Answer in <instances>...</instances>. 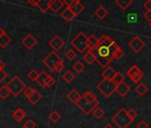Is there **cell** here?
Masks as SVG:
<instances>
[{
	"label": "cell",
	"instance_id": "6da1fadb",
	"mask_svg": "<svg viewBox=\"0 0 151 128\" xmlns=\"http://www.w3.org/2000/svg\"><path fill=\"white\" fill-rule=\"evenodd\" d=\"M118 48L119 46L110 37L103 34L99 38L98 47L90 50L94 53L96 61L100 64L101 67L106 69L109 67L110 61L115 59L114 55Z\"/></svg>",
	"mask_w": 151,
	"mask_h": 128
},
{
	"label": "cell",
	"instance_id": "7a4b0ae2",
	"mask_svg": "<svg viewBox=\"0 0 151 128\" xmlns=\"http://www.w3.org/2000/svg\"><path fill=\"white\" fill-rule=\"evenodd\" d=\"M112 122L118 128H128L132 120L129 116L128 111L125 109H121L112 116Z\"/></svg>",
	"mask_w": 151,
	"mask_h": 128
},
{
	"label": "cell",
	"instance_id": "3957f363",
	"mask_svg": "<svg viewBox=\"0 0 151 128\" xmlns=\"http://www.w3.org/2000/svg\"><path fill=\"white\" fill-rule=\"evenodd\" d=\"M71 45L74 46L79 52H85L89 49L88 37H86L83 32H79L70 42Z\"/></svg>",
	"mask_w": 151,
	"mask_h": 128
},
{
	"label": "cell",
	"instance_id": "277c9868",
	"mask_svg": "<svg viewBox=\"0 0 151 128\" xmlns=\"http://www.w3.org/2000/svg\"><path fill=\"white\" fill-rule=\"evenodd\" d=\"M116 84L113 80L103 78L98 85L97 89L105 96V97H110L116 89Z\"/></svg>",
	"mask_w": 151,
	"mask_h": 128
},
{
	"label": "cell",
	"instance_id": "5b68a950",
	"mask_svg": "<svg viewBox=\"0 0 151 128\" xmlns=\"http://www.w3.org/2000/svg\"><path fill=\"white\" fill-rule=\"evenodd\" d=\"M8 89L10 90L11 93L17 97L20 95L21 93H23V91L26 89V85L20 79L19 77H14L6 85Z\"/></svg>",
	"mask_w": 151,
	"mask_h": 128
},
{
	"label": "cell",
	"instance_id": "8992f818",
	"mask_svg": "<svg viewBox=\"0 0 151 128\" xmlns=\"http://www.w3.org/2000/svg\"><path fill=\"white\" fill-rule=\"evenodd\" d=\"M61 61H63V60L61 59V57L60 55H58L56 53L55 51L51 52L43 60L45 67H47L52 71H54L55 67Z\"/></svg>",
	"mask_w": 151,
	"mask_h": 128
},
{
	"label": "cell",
	"instance_id": "52a82bcc",
	"mask_svg": "<svg viewBox=\"0 0 151 128\" xmlns=\"http://www.w3.org/2000/svg\"><path fill=\"white\" fill-rule=\"evenodd\" d=\"M77 105L86 115H89V114H91L93 111V109L96 108V107H98V105H99V102H93V103H91V102H89V101H87L86 100H85L83 97L80 99V101L76 104Z\"/></svg>",
	"mask_w": 151,
	"mask_h": 128
},
{
	"label": "cell",
	"instance_id": "ba28073f",
	"mask_svg": "<svg viewBox=\"0 0 151 128\" xmlns=\"http://www.w3.org/2000/svg\"><path fill=\"white\" fill-rule=\"evenodd\" d=\"M128 46L134 52H139L143 47L145 46V42L139 37L135 36L128 44Z\"/></svg>",
	"mask_w": 151,
	"mask_h": 128
},
{
	"label": "cell",
	"instance_id": "9c48e42d",
	"mask_svg": "<svg viewBox=\"0 0 151 128\" xmlns=\"http://www.w3.org/2000/svg\"><path fill=\"white\" fill-rule=\"evenodd\" d=\"M64 41H63V39L60 37V36H58V35H56V36H54L51 40H50V42H49V45L53 49V51H55V52H57V51H59V50H60L61 48H62V46L64 45Z\"/></svg>",
	"mask_w": 151,
	"mask_h": 128
},
{
	"label": "cell",
	"instance_id": "30bf717a",
	"mask_svg": "<svg viewBox=\"0 0 151 128\" xmlns=\"http://www.w3.org/2000/svg\"><path fill=\"white\" fill-rule=\"evenodd\" d=\"M22 45H23L27 49L31 50V49L37 44V40L31 34H29V35H27V36L23 38V40L22 41Z\"/></svg>",
	"mask_w": 151,
	"mask_h": 128
},
{
	"label": "cell",
	"instance_id": "8fae6325",
	"mask_svg": "<svg viewBox=\"0 0 151 128\" xmlns=\"http://www.w3.org/2000/svg\"><path fill=\"white\" fill-rule=\"evenodd\" d=\"M130 91H131V87L125 82H123V83H121V84L116 86V93H117L122 97L126 96L130 93Z\"/></svg>",
	"mask_w": 151,
	"mask_h": 128
},
{
	"label": "cell",
	"instance_id": "7c38bea8",
	"mask_svg": "<svg viewBox=\"0 0 151 128\" xmlns=\"http://www.w3.org/2000/svg\"><path fill=\"white\" fill-rule=\"evenodd\" d=\"M67 98L73 103L75 104H77L80 99L82 98V95H80V93L78 92V90H76V89H72L68 94H67Z\"/></svg>",
	"mask_w": 151,
	"mask_h": 128
},
{
	"label": "cell",
	"instance_id": "4fadbf2b",
	"mask_svg": "<svg viewBox=\"0 0 151 128\" xmlns=\"http://www.w3.org/2000/svg\"><path fill=\"white\" fill-rule=\"evenodd\" d=\"M69 8H70V10L73 12V14H75V16L79 15V14L85 10V6H84V5L80 2V0H79V1H78L77 3H75V4H74L72 6H70Z\"/></svg>",
	"mask_w": 151,
	"mask_h": 128
},
{
	"label": "cell",
	"instance_id": "5bb4252c",
	"mask_svg": "<svg viewBox=\"0 0 151 128\" xmlns=\"http://www.w3.org/2000/svg\"><path fill=\"white\" fill-rule=\"evenodd\" d=\"M52 0H39V2L37 4V7L41 10L42 12L45 13L48 9H50V5Z\"/></svg>",
	"mask_w": 151,
	"mask_h": 128
},
{
	"label": "cell",
	"instance_id": "9a60e30c",
	"mask_svg": "<svg viewBox=\"0 0 151 128\" xmlns=\"http://www.w3.org/2000/svg\"><path fill=\"white\" fill-rule=\"evenodd\" d=\"M116 74V71L111 68V67H108L104 70V71L102 72L101 76L103 78H106V79H109V80H113L115 75Z\"/></svg>",
	"mask_w": 151,
	"mask_h": 128
},
{
	"label": "cell",
	"instance_id": "2e32d148",
	"mask_svg": "<svg viewBox=\"0 0 151 128\" xmlns=\"http://www.w3.org/2000/svg\"><path fill=\"white\" fill-rule=\"evenodd\" d=\"M64 6V3L62 0H52L51 5H50V9L53 13H58Z\"/></svg>",
	"mask_w": 151,
	"mask_h": 128
},
{
	"label": "cell",
	"instance_id": "e0dca14e",
	"mask_svg": "<svg viewBox=\"0 0 151 128\" xmlns=\"http://www.w3.org/2000/svg\"><path fill=\"white\" fill-rule=\"evenodd\" d=\"M61 17H62V19L63 20H65V22H70L76 16H75V14H73V12L70 10V8L69 7H67L62 13H61Z\"/></svg>",
	"mask_w": 151,
	"mask_h": 128
},
{
	"label": "cell",
	"instance_id": "ac0fdd59",
	"mask_svg": "<svg viewBox=\"0 0 151 128\" xmlns=\"http://www.w3.org/2000/svg\"><path fill=\"white\" fill-rule=\"evenodd\" d=\"M25 116H26V112L22 109H21V108L16 109L14 110V112L13 113V118L16 122H21Z\"/></svg>",
	"mask_w": 151,
	"mask_h": 128
},
{
	"label": "cell",
	"instance_id": "d6986e66",
	"mask_svg": "<svg viewBox=\"0 0 151 128\" xmlns=\"http://www.w3.org/2000/svg\"><path fill=\"white\" fill-rule=\"evenodd\" d=\"M94 14L96 15V17H97V18H99V19H101V20H102V19H104V18H106V17L108 16V14H109V11H108L104 6H99V7L95 10Z\"/></svg>",
	"mask_w": 151,
	"mask_h": 128
},
{
	"label": "cell",
	"instance_id": "ffe728a7",
	"mask_svg": "<svg viewBox=\"0 0 151 128\" xmlns=\"http://www.w3.org/2000/svg\"><path fill=\"white\" fill-rule=\"evenodd\" d=\"M84 60H85L87 64H89V65H92V64H93L94 61H96V57H95V55H94V53L93 52L92 50L88 49L87 52H86V53L85 54V56H84Z\"/></svg>",
	"mask_w": 151,
	"mask_h": 128
},
{
	"label": "cell",
	"instance_id": "44dd1931",
	"mask_svg": "<svg viewBox=\"0 0 151 128\" xmlns=\"http://www.w3.org/2000/svg\"><path fill=\"white\" fill-rule=\"evenodd\" d=\"M82 97H83L85 100H86L87 101L91 102V103H93V102H99L97 96H96L94 93H93L92 92H90V91H86V92H85V93H84V94L82 95Z\"/></svg>",
	"mask_w": 151,
	"mask_h": 128
},
{
	"label": "cell",
	"instance_id": "7402d4cb",
	"mask_svg": "<svg viewBox=\"0 0 151 128\" xmlns=\"http://www.w3.org/2000/svg\"><path fill=\"white\" fill-rule=\"evenodd\" d=\"M147 90H148V88H147V86L144 83H139V84L136 86V87L134 88V91H135L139 96L145 95L146 93L147 92Z\"/></svg>",
	"mask_w": 151,
	"mask_h": 128
},
{
	"label": "cell",
	"instance_id": "603a6c76",
	"mask_svg": "<svg viewBox=\"0 0 151 128\" xmlns=\"http://www.w3.org/2000/svg\"><path fill=\"white\" fill-rule=\"evenodd\" d=\"M28 99H29V102H30L31 104L35 105V104H37V103L42 99V95H41V93H40L38 91H37V90L35 89L34 93H33Z\"/></svg>",
	"mask_w": 151,
	"mask_h": 128
},
{
	"label": "cell",
	"instance_id": "cb8c5ba5",
	"mask_svg": "<svg viewBox=\"0 0 151 128\" xmlns=\"http://www.w3.org/2000/svg\"><path fill=\"white\" fill-rule=\"evenodd\" d=\"M141 72H143L139 67H137L136 65H133V66H132L127 71H126V75L129 77V78H132V77H134V76H136V75H139V74H140Z\"/></svg>",
	"mask_w": 151,
	"mask_h": 128
},
{
	"label": "cell",
	"instance_id": "d4e9b609",
	"mask_svg": "<svg viewBox=\"0 0 151 128\" xmlns=\"http://www.w3.org/2000/svg\"><path fill=\"white\" fill-rule=\"evenodd\" d=\"M132 3V0H116V4L123 11L126 10Z\"/></svg>",
	"mask_w": 151,
	"mask_h": 128
},
{
	"label": "cell",
	"instance_id": "484cf974",
	"mask_svg": "<svg viewBox=\"0 0 151 128\" xmlns=\"http://www.w3.org/2000/svg\"><path fill=\"white\" fill-rule=\"evenodd\" d=\"M88 45H89V49L97 48L99 45V38H97L94 35H90L88 37Z\"/></svg>",
	"mask_w": 151,
	"mask_h": 128
},
{
	"label": "cell",
	"instance_id": "4316f807",
	"mask_svg": "<svg viewBox=\"0 0 151 128\" xmlns=\"http://www.w3.org/2000/svg\"><path fill=\"white\" fill-rule=\"evenodd\" d=\"M48 76L49 75L45 71H42L41 73H39V76H38L37 79V82L41 87H45V82H46V79H47Z\"/></svg>",
	"mask_w": 151,
	"mask_h": 128
},
{
	"label": "cell",
	"instance_id": "83f0119b",
	"mask_svg": "<svg viewBox=\"0 0 151 128\" xmlns=\"http://www.w3.org/2000/svg\"><path fill=\"white\" fill-rule=\"evenodd\" d=\"M11 40H12L11 37L7 34L4 33L1 37H0V46L5 48L11 42Z\"/></svg>",
	"mask_w": 151,
	"mask_h": 128
},
{
	"label": "cell",
	"instance_id": "f1b7e54d",
	"mask_svg": "<svg viewBox=\"0 0 151 128\" xmlns=\"http://www.w3.org/2000/svg\"><path fill=\"white\" fill-rule=\"evenodd\" d=\"M62 79H63L66 83H71V82L75 79V75L73 74L72 71L67 70V71L62 75Z\"/></svg>",
	"mask_w": 151,
	"mask_h": 128
},
{
	"label": "cell",
	"instance_id": "f546056e",
	"mask_svg": "<svg viewBox=\"0 0 151 128\" xmlns=\"http://www.w3.org/2000/svg\"><path fill=\"white\" fill-rule=\"evenodd\" d=\"M10 93H11V92L6 86H3L0 87V97H1L3 100L6 99L10 95Z\"/></svg>",
	"mask_w": 151,
	"mask_h": 128
},
{
	"label": "cell",
	"instance_id": "4dcf8cb0",
	"mask_svg": "<svg viewBox=\"0 0 151 128\" xmlns=\"http://www.w3.org/2000/svg\"><path fill=\"white\" fill-rule=\"evenodd\" d=\"M93 115L96 118L101 119V118H102V117L104 116L105 111H104L101 107H96V108L93 109Z\"/></svg>",
	"mask_w": 151,
	"mask_h": 128
},
{
	"label": "cell",
	"instance_id": "1f68e13d",
	"mask_svg": "<svg viewBox=\"0 0 151 128\" xmlns=\"http://www.w3.org/2000/svg\"><path fill=\"white\" fill-rule=\"evenodd\" d=\"M73 70L77 72L78 74H80L84 70H85V65L81 62V61H77L74 65H73Z\"/></svg>",
	"mask_w": 151,
	"mask_h": 128
},
{
	"label": "cell",
	"instance_id": "d6a6232c",
	"mask_svg": "<svg viewBox=\"0 0 151 128\" xmlns=\"http://www.w3.org/2000/svg\"><path fill=\"white\" fill-rule=\"evenodd\" d=\"M60 117H61L60 114L58 111H56V110L52 111V112H51V114L49 115V119H50L52 123H56V122H58V121L60 119Z\"/></svg>",
	"mask_w": 151,
	"mask_h": 128
},
{
	"label": "cell",
	"instance_id": "836d02e7",
	"mask_svg": "<svg viewBox=\"0 0 151 128\" xmlns=\"http://www.w3.org/2000/svg\"><path fill=\"white\" fill-rule=\"evenodd\" d=\"M124 76L121 72H116V74L115 75V77H114V78H113V81H114L116 85H119V84L124 82Z\"/></svg>",
	"mask_w": 151,
	"mask_h": 128
},
{
	"label": "cell",
	"instance_id": "e575fe53",
	"mask_svg": "<svg viewBox=\"0 0 151 128\" xmlns=\"http://www.w3.org/2000/svg\"><path fill=\"white\" fill-rule=\"evenodd\" d=\"M65 56L66 58L68 60H73L76 57H77V53H76V52L72 49H68L66 53H65Z\"/></svg>",
	"mask_w": 151,
	"mask_h": 128
},
{
	"label": "cell",
	"instance_id": "d590c367",
	"mask_svg": "<svg viewBox=\"0 0 151 128\" xmlns=\"http://www.w3.org/2000/svg\"><path fill=\"white\" fill-rule=\"evenodd\" d=\"M38 76H39V73H37V70H31L29 72V74H28V78H29L31 81H37Z\"/></svg>",
	"mask_w": 151,
	"mask_h": 128
},
{
	"label": "cell",
	"instance_id": "8d00e7d4",
	"mask_svg": "<svg viewBox=\"0 0 151 128\" xmlns=\"http://www.w3.org/2000/svg\"><path fill=\"white\" fill-rule=\"evenodd\" d=\"M124 55H125V52L119 47V48L116 50V52H115L114 58H115V60H121L122 58L124 57Z\"/></svg>",
	"mask_w": 151,
	"mask_h": 128
},
{
	"label": "cell",
	"instance_id": "74e56055",
	"mask_svg": "<svg viewBox=\"0 0 151 128\" xmlns=\"http://www.w3.org/2000/svg\"><path fill=\"white\" fill-rule=\"evenodd\" d=\"M23 126H25L26 128H36L37 124H36V123H35V121L33 119H29L24 123Z\"/></svg>",
	"mask_w": 151,
	"mask_h": 128
},
{
	"label": "cell",
	"instance_id": "f35d334b",
	"mask_svg": "<svg viewBox=\"0 0 151 128\" xmlns=\"http://www.w3.org/2000/svg\"><path fill=\"white\" fill-rule=\"evenodd\" d=\"M55 79L51 77V76H48L47 79H46V82H45V87H52V86H54L55 84Z\"/></svg>",
	"mask_w": 151,
	"mask_h": 128
},
{
	"label": "cell",
	"instance_id": "ab89813d",
	"mask_svg": "<svg viewBox=\"0 0 151 128\" xmlns=\"http://www.w3.org/2000/svg\"><path fill=\"white\" fill-rule=\"evenodd\" d=\"M143 76H144V73L143 72H141L140 74H139V75H136V76H134V77H132V78H130L133 83H135V84H137V83H139L142 78H143Z\"/></svg>",
	"mask_w": 151,
	"mask_h": 128
},
{
	"label": "cell",
	"instance_id": "60d3db41",
	"mask_svg": "<svg viewBox=\"0 0 151 128\" xmlns=\"http://www.w3.org/2000/svg\"><path fill=\"white\" fill-rule=\"evenodd\" d=\"M34 91H35V89H33V88L28 86V87H26V89L23 91V94H24L27 98H29V97L34 93Z\"/></svg>",
	"mask_w": 151,
	"mask_h": 128
},
{
	"label": "cell",
	"instance_id": "b9f144b4",
	"mask_svg": "<svg viewBox=\"0 0 151 128\" xmlns=\"http://www.w3.org/2000/svg\"><path fill=\"white\" fill-rule=\"evenodd\" d=\"M128 115H129V116L131 117V119L133 121V120L137 117L138 113H137V111H136L134 109H131L128 110Z\"/></svg>",
	"mask_w": 151,
	"mask_h": 128
},
{
	"label": "cell",
	"instance_id": "7bdbcfd3",
	"mask_svg": "<svg viewBox=\"0 0 151 128\" xmlns=\"http://www.w3.org/2000/svg\"><path fill=\"white\" fill-rule=\"evenodd\" d=\"M64 5L67 6V7H70L72 6L75 3H77L78 1H79V0H62Z\"/></svg>",
	"mask_w": 151,
	"mask_h": 128
},
{
	"label": "cell",
	"instance_id": "ee69618b",
	"mask_svg": "<svg viewBox=\"0 0 151 128\" xmlns=\"http://www.w3.org/2000/svg\"><path fill=\"white\" fill-rule=\"evenodd\" d=\"M137 128H148V124L145 120H141L137 124Z\"/></svg>",
	"mask_w": 151,
	"mask_h": 128
},
{
	"label": "cell",
	"instance_id": "f6af8a7d",
	"mask_svg": "<svg viewBox=\"0 0 151 128\" xmlns=\"http://www.w3.org/2000/svg\"><path fill=\"white\" fill-rule=\"evenodd\" d=\"M63 69H64V62L61 61V62H60V63L58 64V65L55 67L54 71H55V72H60Z\"/></svg>",
	"mask_w": 151,
	"mask_h": 128
},
{
	"label": "cell",
	"instance_id": "bcb514c9",
	"mask_svg": "<svg viewBox=\"0 0 151 128\" xmlns=\"http://www.w3.org/2000/svg\"><path fill=\"white\" fill-rule=\"evenodd\" d=\"M144 8L147 11H151V0H147L144 4Z\"/></svg>",
	"mask_w": 151,
	"mask_h": 128
},
{
	"label": "cell",
	"instance_id": "7dc6e473",
	"mask_svg": "<svg viewBox=\"0 0 151 128\" xmlns=\"http://www.w3.org/2000/svg\"><path fill=\"white\" fill-rule=\"evenodd\" d=\"M128 21L130 22H135L137 21V16L134 15V14H130V15H128Z\"/></svg>",
	"mask_w": 151,
	"mask_h": 128
},
{
	"label": "cell",
	"instance_id": "c3c4849f",
	"mask_svg": "<svg viewBox=\"0 0 151 128\" xmlns=\"http://www.w3.org/2000/svg\"><path fill=\"white\" fill-rule=\"evenodd\" d=\"M144 17L147 21L151 22V11H146L144 14Z\"/></svg>",
	"mask_w": 151,
	"mask_h": 128
},
{
	"label": "cell",
	"instance_id": "681fc988",
	"mask_svg": "<svg viewBox=\"0 0 151 128\" xmlns=\"http://www.w3.org/2000/svg\"><path fill=\"white\" fill-rule=\"evenodd\" d=\"M28 2H29L32 6H37V4L39 2V0H27Z\"/></svg>",
	"mask_w": 151,
	"mask_h": 128
},
{
	"label": "cell",
	"instance_id": "f907efd6",
	"mask_svg": "<svg viewBox=\"0 0 151 128\" xmlns=\"http://www.w3.org/2000/svg\"><path fill=\"white\" fill-rule=\"evenodd\" d=\"M103 128H114V126H113V125H111L110 124H107Z\"/></svg>",
	"mask_w": 151,
	"mask_h": 128
},
{
	"label": "cell",
	"instance_id": "816d5d0a",
	"mask_svg": "<svg viewBox=\"0 0 151 128\" xmlns=\"http://www.w3.org/2000/svg\"><path fill=\"white\" fill-rule=\"evenodd\" d=\"M4 33H5V31H4V30H3V29H1V28H0V37H1V36H2V35L4 34Z\"/></svg>",
	"mask_w": 151,
	"mask_h": 128
},
{
	"label": "cell",
	"instance_id": "f5cc1de1",
	"mask_svg": "<svg viewBox=\"0 0 151 128\" xmlns=\"http://www.w3.org/2000/svg\"><path fill=\"white\" fill-rule=\"evenodd\" d=\"M149 27H150V29H151V22H149Z\"/></svg>",
	"mask_w": 151,
	"mask_h": 128
},
{
	"label": "cell",
	"instance_id": "db71d44e",
	"mask_svg": "<svg viewBox=\"0 0 151 128\" xmlns=\"http://www.w3.org/2000/svg\"><path fill=\"white\" fill-rule=\"evenodd\" d=\"M22 128H26V127H25V126H22Z\"/></svg>",
	"mask_w": 151,
	"mask_h": 128
},
{
	"label": "cell",
	"instance_id": "11a10c76",
	"mask_svg": "<svg viewBox=\"0 0 151 128\" xmlns=\"http://www.w3.org/2000/svg\"><path fill=\"white\" fill-rule=\"evenodd\" d=\"M150 45H151V42H150Z\"/></svg>",
	"mask_w": 151,
	"mask_h": 128
}]
</instances>
